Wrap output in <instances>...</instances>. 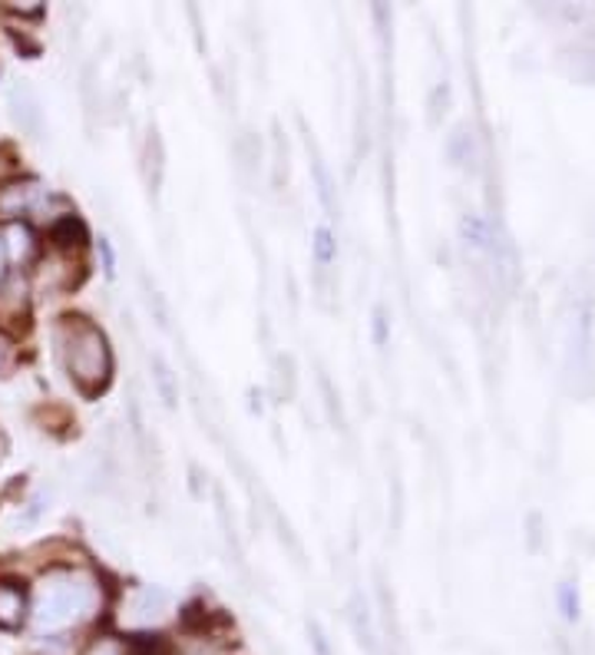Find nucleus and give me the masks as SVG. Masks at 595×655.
Instances as JSON below:
<instances>
[{
	"mask_svg": "<svg viewBox=\"0 0 595 655\" xmlns=\"http://www.w3.org/2000/svg\"><path fill=\"white\" fill-rule=\"evenodd\" d=\"M100 603L96 583L83 573H50L40 580L30 606V623L40 636L66 633L93 616Z\"/></svg>",
	"mask_w": 595,
	"mask_h": 655,
	"instance_id": "obj_1",
	"label": "nucleus"
},
{
	"mask_svg": "<svg viewBox=\"0 0 595 655\" xmlns=\"http://www.w3.org/2000/svg\"><path fill=\"white\" fill-rule=\"evenodd\" d=\"M57 345H60V358L73 385L86 398H96L110 385V375H113V358H110V345L103 331L90 325L86 318L66 315L57 328Z\"/></svg>",
	"mask_w": 595,
	"mask_h": 655,
	"instance_id": "obj_2",
	"label": "nucleus"
},
{
	"mask_svg": "<svg viewBox=\"0 0 595 655\" xmlns=\"http://www.w3.org/2000/svg\"><path fill=\"white\" fill-rule=\"evenodd\" d=\"M30 325V285L13 268L0 278V328L10 335L27 331Z\"/></svg>",
	"mask_w": 595,
	"mask_h": 655,
	"instance_id": "obj_3",
	"label": "nucleus"
},
{
	"mask_svg": "<svg viewBox=\"0 0 595 655\" xmlns=\"http://www.w3.org/2000/svg\"><path fill=\"white\" fill-rule=\"evenodd\" d=\"M27 616V600L13 583H0V630H20Z\"/></svg>",
	"mask_w": 595,
	"mask_h": 655,
	"instance_id": "obj_4",
	"label": "nucleus"
},
{
	"mask_svg": "<svg viewBox=\"0 0 595 655\" xmlns=\"http://www.w3.org/2000/svg\"><path fill=\"white\" fill-rule=\"evenodd\" d=\"M130 610H133V620H136V623H153V620H160L163 610H166V593L146 586V590H140V593L133 596V606H130Z\"/></svg>",
	"mask_w": 595,
	"mask_h": 655,
	"instance_id": "obj_5",
	"label": "nucleus"
},
{
	"mask_svg": "<svg viewBox=\"0 0 595 655\" xmlns=\"http://www.w3.org/2000/svg\"><path fill=\"white\" fill-rule=\"evenodd\" d=\"M146 180H150V190H156L163 180V140L156 130H150V140H146Z\"/></svg>",
	"mask_w": 595,
	"mask_h": 655,
	"instance_id": "obj_6",
	"label": "nucleus"
},
{
	"mask_svg": "<svg viewBox=\"0 0 595 655\" xmlns=\"http://www.w3.org/2000/svg\"><path fill=\"white\" fill-rule=\"evenodd\" d=\"M83 238H86V228H83L80 218L66 216L53 225V242H57V245H80Z\"/></svg>",
	"mask_w": 595,
	"mask_h": 655,
	"instance_id": "obj_7",
	"label": "nucleus"
},
{
	"mask_svg": "<svg viewBox=\"0 0 595 655\" xmlns=\"http://www.w3.org/2000/svg\"><path fill=\"white\" fill-rule=\"evenodd\" d=\"M153 381H156V388H160L163 401L173 408V405H176V398H179V391H176L173 371L166 368V361H163V358H153Z\"/></svg>",
	"mask_w": 595,
	"mask_h": 655,
	"instance_id": "obj_8",
	"label": "nucleus"
},
{
	"mask_svg": "<svg viewBox=\"0 0 595 655\" xmlns=\"http://www.w3.org/2000/svg\"><path fill=\"white\" fill-rule=\"evenodd\" d=\"M30 199H33V186H13V190L0 193V209L3 213H20L23 206H30Z\"/></svg>",
	"mask_w": 595,
	"mask_h": 655,
	"instance_id": "obj_9",
	"label": "nucleus"
},
{
	"mask_svg": "<svg viewBox=\"0 0 595 655\" xmlns=\"http://www.w3.org/2000/svg\"><path fill=\"white\" fill-rule=\"evenodd\" d=\"M315 255H318L321 265H328V262L335 258V238H331L328 228H318V232H315Z\"/></svg>",
	"mask_w": 595,
	"mask_h": 655,
	"instance_id": "obj_10",
	"label": "nucleus"
},
{
	"mask_svg": "<svg viewBox=\"0 0 595 655\" xmlns=\"http://www.w3.org/2000/svg\"><path fill=\"white\" fill-rule=\"evenodd\" d=\"M83 655H130V646H123L120 639H96Z\"/></svg>",
	"mask_w": 595,
	"mask_h": 655,
	"instance_id": "obj_11",
	"label": "nucleus"
},
{
	"mask_svg": "<svg viewBox=\"0 0 595 655\" xmlns=\"http://www.w3.org/2000/svg\"><path fill=\"white\" fill-rule=\"evenodd\" d=\"M10 238H13V242H10V252H13V255H27V252H30V232H27L23 225L13 228Z\"/></svg>",
	"mask_w": 595,
	"mask_h": 655,
	"instance_id": "obj_12",
	"label": "nucleus"
},
{
	"mask_svg": "<svg viewBox=\"0 0 595 655\" xmlns=\"http://www.w3.org/2000/svg\"><path fill=\"white\" fill-rule=\"evenodd\" d=\"M0 450H3V443H0Z\"/></svg>",
	"mask_w": 595,
	"mask_h": 655,
	"instance_id": "obj_13",
	"label": "nucleus"
}]
</instances>
